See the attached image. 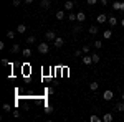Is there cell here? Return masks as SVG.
Listing matches in <instances>:
<instances>
[{"mask_svg": "<svg viewBox=\"0 0 124 122\" xmlns=\"http://www.w3.org/2000/svg\"><path fill=\"white\" fill-rule=\"evenodd\" d=\"M37 50H38L40 55H46L48 51H50V45H48L46 41H43V43H40L38 46H37Z\"/></svg>", "mask_w": 124, "mask_h": 122, "instance_id": "1", "label": "cell"}, {"mask_svg": "<svg viewBox=\"0 0 124 122\" xmlns=\"http://www.w3.org/2000/svg\"><path fill=\"white\" fill-rule=\"evenodd\" d=\"M113 97H114V93H113L111 89H108V91L103 93V99H104V101H113Z\"/></svg>", "mask_w": 124, "mask_h": 122, "instance_id": "2", "label": "cell"}, {"mask_svg": "<svg viewBox=\"0 0 124 122\" xmlns=\"http://www.w3.org/2000/svg\"><path fill=\"white\" fill-rule=\"evenodd\" d=\"M45 38H46L48 41H55V38H56V31H53V30H50L45 33Z\"/></svg>", "mask_w": 124, "mask_h": 122, "instance_id": "3", "label": "cell"}, {"mask_svg": "<svg viewBox=\"0 0 124 122\" xmlns=\"http://www.w3.org/2000/svg\"><path fill=\"white\" fill-rule=\"evenodd\" d=\"M63 45H65V40H63L61 36H56V38H55V41H53V46H55V48H61Z\"/></svg>", "mask_w": 124, "mask_h": 122, "instance_id": "4", "label": "cell"}, {"mask_svg": "<svg viewBox=\"0 0 124 122\" xmlns=\"http://www.w3.org/2000/svg\"><path fill=\"white\" fill-rule=\"evenodd\" d=\"M40 7L43 10H50L51 8V2H50V0H41V2H40Z\"/></svg>", "mask_w": 124, "mask_h": 122, "instance_id": "5", "label": "cell"}, {"mask_svg": "<svg viewBox=\"0 0 124 122\" xmlns=\"http://www.w3.org/2000/svg\"><path fill=\"white\" fill-rule=\"evenodd\" d=\"M63 7H65V10H66V12H71V10H73V7H75V2H71V0H66Z\"/></svg>", "mask_w": 124, "mask_h": 122, "instance_id": "6", "label": "cell"}, {"mask_svg": "<svg viewBox=\"0 0 124 122\" xmlns=\"http://www.w3.org/2000/svg\"><path fill=\"white\" fill-rule=\"evenodd\" d=\"M96 22H98V23H106V22H108V15H104V13H99V15L96 17Z\"/></svg>", "mask_w": 124, "mask_h": 122, "instance_id": "7", "label": "cell"}, {"mask_svg": "<svg viewBox=\"0 0 124 122\" xmlns=\"http://www.w3.org/2000/svg\"><path fill=\"white\" fill-rule=\"evenodd\" d=\"M114 111H117V112H123V111H124V101H123V99H121L119 102H116Z\"/></svg>", "mask_w": 124, "mask_h": 122, "instance_id": "8", "label": "cell"}, {"mask_svg": "<svg viewBox=\"0 0 124 122\" xmlns=\"http://www.w3.org/2000/svg\"><path fill=\"white\" fill-rule=\"evenodd\" d=\"M85 20H86V13H85V12H78V13H76V22L83 23Z\"/></svg>", "mask_w": 124, "mask_h": 122, "instance_id": "9", "label": "cell"}, {"mask_svg": "<svg viewBox=\"0 0 124 122\" xmlns=\"http://www.w3.org/2000/svg\"><path fill=\"white\" fill-rule=\"evenodd\" d=\"M55 18H56V20H63V18H66V13H65V10H58L56 13H55Z\"/></svg>", "mask_w": 124, "mask_h": 122, "instance_id": "10", "label": "cell"}, {"mask_svg": "<svg viewBox=\"0 0 124 122\" xmlns=\"http://www.w3.org/2000/svg\"><path fill=\"white\" fill-rule=\"evenodd\" d=\"M108 23H109L111 27H116V23H117V18H116L114 15H108Z\"/></svg>", "mask_w": 124, "mask_h": 122, "instance_id": "11", "label": "cell"}, {"mask_svg": "<svg viewBox=\"0 0 124 122\" xmlns=\"http://www.w3.org/2000/svg\"><path fill=\"white\" fill-rule=\"evenodd\" d=\"M83 63H85V65H93V56L85 55V56H83Z\"/></svg>", "mask_w": 124, "mask_h": 122, "instance_id": "12", "label": "cell"}, {"mask_svg": "<svg viewBox=\"0 0 124 122\" xmlns=\"http://www.w3.org/2000/svg\"><path fill=\"white\" fill-rule=\"evenodd\" d=\"M103 122H113V114L106 112L104 115H103Z\"/></svg>", "mask_w": 124, "mask_h": 122, "instance_id": "13", "label": "cell"}, {"mask_svg": "<svg viewBox=\"0 0 124 122\" xmlns=\"http://www.w3.org/2000/svg\"><path fill=\"white\" fill-rule=\"evenodd\" d=\"M25 31H27V25H23V23H20L18 27H17V33H22V35H23Z\"/></svg>", "mask_w": 124, "mask_h": 122, "instance_id": "14", "label": "cell"}, {"mask_svg": "<svg viewBox=\"0 0 124 122\" xmlns=\"http://www.w3.org/2000/svg\"><path fill=\"white\" fill-rule=\"evenodd\" d=\"M111 36H113V30H104V31H103V38H104V40H109Z\"/></svg>", "mask_w": 124, "mask_h": 122, "instance_id": "15", "label": "cell"}, {"mask_svg": "<svg viewBox=\"0 0 124 122\" xmlns=\"http://www.w3.org/2000/svg\"><path fill=\"white\" fill-rule=\"evenodd\" d=\"M98 87H99V83L93 81V83L89 84V91H93V93H94V91H98Z\"/></svg>", "mask_w": 124, "mask_h": 122, "instance_id": "16", "label": "cell"}, {"mask_svg": "<svg viewBox=\"0 0 124 122\" xmlns=\"http://www.w3.org/2000/svg\"><path fill=\"white\" fill-rule=\"evenodd\" d=\"M89 122H103V117H98V115H89Z\"/></svg>", "mask_w": 124, "mask_h": 122, "instance_id": "17", "label": "cell"}, {"mask_svg": "<svg viewBox=\"0 0 124 122\" xmlns=\"http://www.w3.org/2000/svg\"><path fill=\"white\" fill-rule=\"evenodd\" d=\"M22 55H23L25 58H30V56H31V50H30V48H23Z\"/></svg>", "mask_w": 124, "mask_h": 122, "instance_id": "18", "label": "cell"}, {"mask_svg": "<svg viewBox=\"0 0 124 122\" xmlns=\"http://www.w3.org/2000/svg\"><path fill=\"white\" fill-rule=\"evenodd\" d=\"M66 18L70 20V22H76V13H73V12H70L66 15Z\"/></svg>", "mask_w": 124, "mask_h": 122, "instance_id": "19", "label": "cell"}, {"mask_svg": "<svg viewBox=\"0 0 124 122\" xmlns=\"http://www.w3.org/2000/svg\"><path fill=\"white\" fill-rule=\"evenodd\" d=\"M79 31H83V27H81V25H75V27H73V33L78 35Z\"/></svg>", "mask_w": 124, "mask_h": 122, "instance_id": "20", "label": "cell"}, {"mask_svg": "<svg viewBox=\"0 0 124 122\" xmlns=\"http://www.w3.org/2000/svg\"><path fill=\"white\" fill-rule=\"evenodd\" d=\"M93 45H94V48H96V50H101V48H103V41H101V40H96V41L93 43Z\"/></svg>", "mask_w": 124, "mask_h": 122, "instance_id": "21", "label": "cell"}, {"mask_svg": "<svg viewBox=\"0 0 124 122\" xmlns=\"http://www.w3.org/2000/svg\"><path fill=\"white\" fill-rule=\"evenodd\" d=\"M99 30H98V27L96 25H93V27H89V35H96Z\"/></svg>", "mask_w": 124, "mask_h": 122, "instance_id": "22", "label": "cell"}, {"mask_svg": "<svg viewBox=\"0 0 124 122\" xmlns=\"http://www.w3.org/2000/svg\"><path fill=\"white\" fill-rule=\"evenodd\" d=\"M20 50H22L20 45H13V46H12V53H13V55H15V53H20Z\"/></svg>", "mask_w": 124, "mask_h": 122, "instance_id": "23", "label": "cell"}, {"mask_svg": "<svg viewBox=\"0 0 124 122\" xmlns=\"http://www.w3.org/2000/svg\"><path fill=\"white\" fill-rule=\"evenodd\" d=\"M5 36L8 38V40H13V38H15V31H10V30H8V31L5 33Z\"/></svg>", "mask_w": 124, "mask_h": 122, "instance_id": "24", "label": "cell"}, {"mask_svg": "<svg viewBox=\"0 0 124 122\" xmlns=\"http://www.w3.org/2000/svg\"><path fill=\"white\" fill-rule=\"evenodd\" d=\"M91 56H93V63H99V59H101V56H99L98 53H93Z\"/></svg>", "mask_w": 124, "mask_h": 122, "instance_id": "25", "label": "cell"}, {"mask_svg": "<svg viewBox=\"0 0 124 122\" xmlns=\"http://www.w3.org/2000/svg\"><path fill=\"white\" fill-rule=\"evenodd\" d=\"M45 112H46V114H51V112H53V106H51V104H48L46 107H45Z\"/></svg>", "mask_w": 124, "mask_h": 122, "instance_id": "26", "label": "cell"}, {"mask_svg": "<svg viewBox=\"0 0 124 122\" xmlns=\"http://www.w3.org/2000/svg\"><path fill=\"white\" fill-rule=\"evenodd\" d=\"M113 8H114V10H121V2H117V0H116L114 3H113Z\"/></svg>", "mask_w": 124, "mask_h": 122, "instance_id": "27", "label": "cell"}, {"mask_svg": "<svg viewBox=\"0 0 124 122\" xmlns=\"http://www.w3.org/2000/svg\"><path fill=\"white\" fill-rule=\"evenodd\" d=\"M35 41H37V38H35V36H28V38H27V43H28V45H33Z\"/></svg>", "mask_w": 124, "mask_h": 122, "instance_id": "28", "label": "cell"}, {"mask_svg": "<svg viewBox=\"0 0 124 122\" xmlns=\"http://www.w3.org/2000/svg\"><path fill=\"white\" fill-rule=\"evenodd\" d=\"M81 50H83V53H85V55H88V53H89V46H88V45H85Z\"/></svg>", "mask_w": 124, "mask_h": 122, "instance_id": "29", "label": "cell"}, {"mask_svg": "<svg viewBox=\"0 0 124 122\" xmlns=\"http://www.w3.org/2000/svg\"><path fill=\"white\" fill-rule=\"evenodd\" d=\"M3 111H5V112H10V111H12V107H10L8 104H3Z\"/></svg>", "mask_w": 124, "mask_h": 122, "instance_id": "30", "label": "cell"}, {"mask_svg": "<svg viewBox=\"0 0 124 122\" xmlns=\"http://www.w3.org/2000/svg\"><path fill=\"white\" fill-rule=\"evenodd\" d=\"M12 3H13V7H20L22 5V0H13Z\"/></svg>", "mask_w": 124, "mask_h": 122, "instance_id": "31", "label": "cell"}, {"mask_svg": "<svg viewBox=\"0 0 124 122\" xmlns=\"http://www.w3.org/2000/svg\"><path fill=\"white\" fill-rule=\"evenodd\" d=\"M81 55H83V50H76V51H75V58L81 56Z\"/></svg>", "mask_w": 124, "mask_h": 122, "instance_id": "32", "label": "cell"}, {"mask_svg": "<svg viewBox=\"0 0 124 122\" xmlns=\"http://www.w3.org/2000/svg\"><path fill=\"white\" fill-rule=\"evenodd\" d=\"M86 3H88V5H96L98 0H86Z\"/></svg>", "mask_w": 124, "mask_h": 122, "instance_id": "33", "label": "cell"}, {"mask_svg": "<svg viewBox=\"0 0 124 122\" xmlns=\"http://www.w3.org/2000/svg\"><path fill=\"white\" fill-rule=\"evenodd\" d=\"M46 93H48V94H50V96H51V94L55 93V89H53V87H48V89H46Z\"/></svg>", "mask_w": 124, "mask_h": 122, "instance_id": "34", "label": "cell"}, {"mask_svg": "<svg viewBox=\"0 0 124 122\" xmlns=\"http://www.w3.org/2000/svg\"><path fill=\"white\" fill-rule=\"evenodd\" d=\"M12 114H13L15 117H20V112H18V111H12Z\"/></svg>", "mask_w": 124, "mask_h": 122, "instance_id": "35", "label": "cell"}, {"mask_svg": "<svg viewBox=\"0 0 124 122\" xmlns=\"http://www.w3.org/2000/svg\"><path fill=\"white\" fill-rule=\"evenodd\" d=\"M101 2V5H108V0H99Z\"/></svg>", "mask_w": 124, "mask_h": 122, "instance_id": "36", "label": "cell"}, {"mask_svg": "<svg viewBox=\"0 0 124 122\" xmlns=\"http://www.w3.org/2000/svg\"><path fill=\"white\" fill-rule=\"evenodd\" d=\"M121 12H124V2H121Z\"/></svg>", "mask_w": 124, "mask_h": 122, "instance_id": "37", "label": "cell"}, {"mask_svg": "<svg viewBox=\"0 0 124 122\" xmlns=\"http://www.w3.org/2000/svg\"><path fill=\"white\" fill-rule=\"evenodd\" d=\"M23 2H25V3H31L33 0H23Z\"/></svg>", "mask_w": 124, "mask_h": 122, "instance_id": "38", "label": "cell"}, {"mask_svg": "<svg viewBox=\"0 0 124 122\" xmlns=\"http://www.w3.org/2000/svg\"><path fill=\"white\" fill-rule=\"evenodd\" d=\"M121 25H123V27H124V18H123V20H121Z\"/></svg>", "mask_w": 124, "mask_h": 122, "instance_id": "39", "label": "cell"}, {"mask_svg": "<svg viewBox=\"0 0 124 122\" xmlns=\"http://www.w3.org/2000/svg\"><path fill=\"white\" fill-rule=\"evenodd\" d=\"M121 99H123V101H124V93H123V96H121Z\"/></svg>", "mask_w": 124, "mask_h": 122, "instance_id": "40", "label": "cell"}]
</instances>
